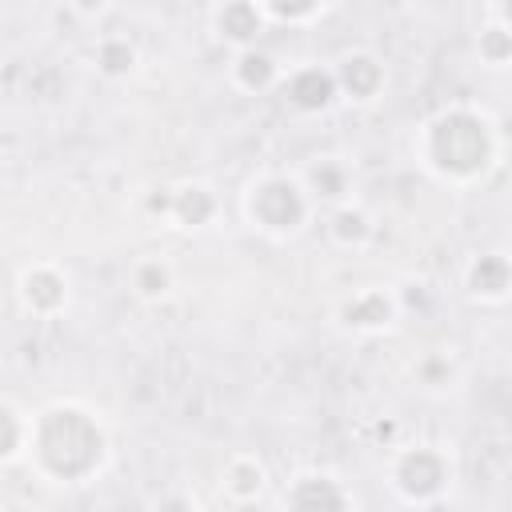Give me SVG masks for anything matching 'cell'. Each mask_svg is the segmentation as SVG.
Here are the masks:
<instances>
[{"mask_svg":"<svg viewBox=\"0 0 512 512\" xmlns=\"http://www.w3.org/2000/svg\"><path fill=\"white\" fill-rule=\"evenodd\" d=\"M176 216H180L184 224H204V220L212 216V196H208L204 188H184V192H176Z\"/></svg>","mask_w":512,"mask_h":512,"instance_id":"13","label":"cell"},{"mask_svg":"<svg viewBox=\"0 0 512 512\" xmlns=\"http://www.w3.org/2000/svg\"><path fill=\"white\" fill-rule=\"evenodd\" d=\"M388 316H392V304L380 292H364L344 308V320L356 328H380V324H388Z\"/></svg>","mask_w":512,"mask_h":512,"instance_id":"10","label":"cell"},{"mask_svg":"<svg viewBox=\"0 0 512 512\" xmlns=\"http://www.w3.org/2000/svg\"><path fill=\"white\" fill-rule=\"evenodd\" d=\"M468 288L480 300H504V292H508V260L496 256V252L492 256H480L472 264V272H468Z\"/></svg>","mask_w":512,"mask_h":512,"instance_id":"7","label":"cell"},{"mask_svg":"<svg viewBox=\"0 0 512 512\" xmlns=\"http://www.w3.org/2000/svg\"><path fill=\"white\" fill-rule=\"evenodd\" d=\"M216 24H220V36L244 44V40H252L260 32V4L256 0H224Z\"/></svg>","mask_w":512,"mask_h":512,"instance_id":"8","label":"cell"},{"mask_svg":"<svg viewBox=\"0 0 512 512\" xmlns=\"http://www.w3.org/2000/svg\"><path fill=\"white\" fill-rule=\"evenodd\" d=\"M260 4V12H272V16H280V20H304V16H312L324 0H256Z\"/></svg>","mask_w":512,"mask_h":512,"instance_id":"14","label":"cell"},{"mask_svg":"<svg viewBox=\"0 0 512 512\" xmlns=\"http://www.w3.org/2000/svg\"><path fill=\"white\" fill-rule=\"evenodd\" d=\"M332 92H336V76L332 72H320V68H300L288 80V96L300 108H324L332 100Z\"/></svg>","mask_w":512,"mask_h":512,"instance_id":"5","label":"cell"},{"mask_svg":"<svg viewBox=\"0 0 512 512\" xmlns=\"http://www.w3.org/2000/svg\"><path fill=\"white\" fill-rule=\"evenodd\" d=\"M32 448L52 476L76 480V476L96 468L104 440H100V428L88 420V412H80L72 404H56V408L40 412L36 432H32Z\"/></svg>","mask_w":512,"mask_h":512,"instance_id":"1","label":"cell"},{"mask_svg":"<svg viewBox=\"0 0 512 512\" xmlns=\"http://www.w3.org/2000/svg\"><path fill=\"white\" fill-rule=\"evenodd\" d=\"M396 476H400V484H404L408 492L424 496V492H432V488L444 480V460H440L432 448H416V452H408V456L400 460Z\"/></svg>","mask_w":512,"mask_h":512,"instance_id":"4","label":"cell"},{"mask_svg":"<svg viewBox=\"0 0 512 512\" xmlns=\"http://www.w3.org/2000/svg\"><path fill=\"white\" fill-rule=\"evenodd\" d=\"M132 284H136L140 296L152 300V296H164V292L172 288V272H168L164 260H140L136 272H132Z\"/></svg>","mask_w":512,"mask_h":512,"instance_id":"11","label":"cell"},{"mask_svg":"<svg viewBox=\"0 0 512 512\" xmlns=\"http://www.w3.org/2000/svg\"><path fill=\"white\" fill-rule=\"evenodd\" d=\"M20 440H24V424L16 420V412L8 404H0V456H12Z\"/></svg>","mask_w":512,"mask_h":512,"instance_id":"16","label":"cell"},{"mask_svg":"<svg viewBox=\"0 0 512 512\" xmlns=\"http://www.w3.org/2000/svg\"><path fill=\"white\" fill-rule=\"evenodd\" d=\"M380 80H384V72H380V64L368 60V56H352V60H344V68H340V84H344L356 100H368V96L380 88Z\"/></svg>","mask_w":512,"mask_h":512,"instance_id":"9","label":"cell"},{"mask_svg":"<svg viewBox=\"0 0 512 512\" xmlns=\"http://www.w3.org/2000/svg\"><path fill=\"white\" fill-rule=\"evenodd\" d=\"M72 4H76L84 16H92V12H100V8H104V0H72Z\"/></svg>","mask_w":512,"mask_h":512,"instance_id":"19","label":"cell"},{"mask_svg":"<svg viewBox=\"0 0 512 512\" xmlns=\"http://www.w3.org/2000/svg\"><path fill=\"white\" fill-rule=\"evenodd\" d=\"M424 160L448 180H468V176L484 172L492 160L488 120L468 108L440 112L424 132Z\"/></svg>","mask_w":512,"mask_h":512,"instance_id":"2","label":"cell"},{"mask_svg":"<svg viewBox=\"0 0 512 512\" xmlns=\"http://www.w3.org/2000/svg\"><path fill=\"white\" fill-rule=\"evenodd\" d=\"M20 292H24V304L36 308V312H52V308H60L64 296H68L64 280H60L52 268H28Z\"/></svg>","mask_w":512,"mask_h":512,"instance_id":"6","label":"cell"},{"mask_svg":"<svg viewBox=\"0 0 512 512\" xmlns=\"http://www.w3.org/2000/svg\"><path fill=\"white\" fill-rule=\"evenodd\" d=\"M480 56L492 68H504V60H508V32H504V24H496V28H488L480 36Z\"/></svg>","mask_w":512,"mask_h":512,"instance_id":"15","label":"cell"},{"mask_svg":"<svg viewBox=\"0 0 512 512\" xmlns=\"http://www.w3.org/2000/svg\"><path fill=\"white\" fill-rule=\"evenodd\" d=\"M228 484H232L236 492H248V488H260V468H256L252 460H236V464L228 468Z\"/></svg>","mask_w":512,"mask_h":512,"instance_id":"17","label":"cell"},{"mask_svg":"<svg viewBox=\"0 0 512 512\" xmlns=\"http://www.w3.org/2000/svg\"><path fill=\"white\" fill-rule=\"evenodd\" d=\"M100 64H104V72H128L132 68V48L128 44H104L100 48Z\"/></svg>","mask_w":512,"mask_h":512,"instance_id":"18","label":"cell"},{"mask_svg":"<svg viewBox=\"0 0 512 512\" xmlns=\"http://www.w3.org/2000/svg\"><path fill=\"white\" fill-rule=\"evenodd\" d=\"M236 76H240L244 88H264V84H272L276 64H272L264 52H244V56L236 60Z\"/></svg>","mask_w":512,"mask_h":512,"instance_id":"12","label":"cell"},{"mask_svg":"<svg viewBox=\"0 0 512 512\" xmlns=\"http://www.w3.org/2000/svg\"><path fill=\"white\" fill-rule=\"evenodd\" d=\"M248 212L260 228L268 232H296L304 212H308V200L300 192L296 180H284V176H268L260 184H252L248 192Z\"/></svg>","mask_w":512,"mask_h":512,"instance_id":"3","label":"cell"}]
</instances>
